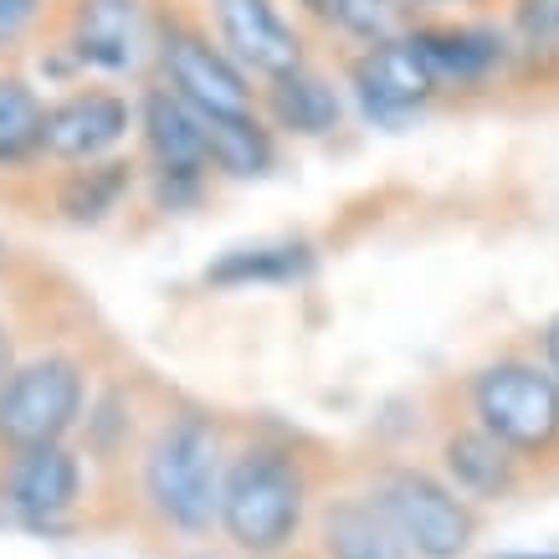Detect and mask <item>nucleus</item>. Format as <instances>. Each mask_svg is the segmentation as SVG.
<instances>
[{
    "instance_id": "7",
    "label": "nucleus",
    "mask_w": 559,
    "mask_h": 559,
    "mask_svg": "<svg viewBox=\"0 0 559 559\" xmlns=\"http://www.w3.org/2000/svg\"><path fill=\"white\" fill-rule=\"evenodd\" d=\"M154 57H159V83H170L201 114H252V108H262V87H252V72L221 41L186 26L180 16L154 21Z\"/></svg>"
},
{
    "instance_id": "19",
    "label": "nucleus",
    "mask_w": 559,
    "mask_h": 559,
    "mask_svg": "<svg viewBox=\"0 0 559 559\" xmlns=\"http://www.w3.org/2000/svg\"><path fill=\"white\" fill-rule=\"evenodd\" d=\"M134 186V165L108 154V159H93V165H72L57 186V211L72 221V226H98L123 205Z\"/></svg>"
},
{
    "instance_id": "15",
    "label": "nucleus",
    "mask_w": 559,
    "mask_h": 559,
    "mask_svg": "<svg viewBox=\"0 0 559 559\" xmlns=\"http://www.w3.org/2000/svg\"><path fill=\"white\" fill-rule=\"evenodd\" d=\"M437 457H441V477H447L467 503H503V498H513L519 483H524V462L513 457L492 431H483L473 416L441 437Z\"/></svg>"
},
{
    "instance_id": "17",
    "label": "nucleus",
    "mask_w": 559,
    "mask_h": 559,
    "mask_svg": "<svg viewBox=\"0 0 559 559\" xmlns=\"http://www.w3.org/2000/svg\"><path fill=\"white\" fill-rule=\"evenodd\" d=\"M319 267V257L308 241H247V247H226V252L201 272L205 288L221 293H247V288H298Z\"/></svg>"
},
{
    "instance_id": "9",
    "label": "nucleus",
    "mask_w": 559,
    "mask_h": 559,
    "mask_svg": "<svg viewBox=\"0 0 559 559\" xmlns=\"http://www.w3.org/2000/svg\"><path fill=\"white\" fill-rule=\"evenodd\" d=\"M411 41L421 47L441 93H483L519 68L513 32L488 21H416Z\"/></svg>"
},
{
    "instance_id": "24",
    "label": "nucleus",
    "mask_w": 559,
    "mask_h": 559,
    "mask_svg": "<svg viewBox=\"0 0 559 559\" xmlns=\"http://www.w3.org/2000/svg\"><path fill=\"white\" fill-rule=\"evenodd\" d=\"M539 359L549 365V374L559 380V313H555V319H544V329H539Z\"/></svg>"
},
{
    "instance_id": "11",
    "label": "nucleus",
    "mask_w": 559,
    "mask_h": 559,
    "mask_svg": "<svg viewBox=\"0 0 559 559\" xmlns=\"http://www.w3.org/2000/svg\"><path fill=\"white\" fill-rule=\"evenodd\" d=\"M211 21H216V41L257 83L308 68L304 36L288 21L283 0H211Z\"/></svg>"
},
{
    "instance_id": "2",
    "label": "nucleus",
    "mask_w": 559,
    "mask_h": 559,
    "mask_svg": "<svg viewBox=\"0 0 559 559\" xmlns=\"http://www.w3.org/2000/svg\"><path fill=\"white\" fill-rule=\"evenodd\" d=\"M313 473L288 441L231 447L221 483V539L241 559H288L313 528Z\"/></svg>"
},
{
    "instance_id": "3",
    "label": "nucleus",
    "mask_w": 559,
    "mask_h": 559,
    "mask_svg": "<svg viewBox=\"0 0 559 559\" xmlns=\"http://www.w3.org/2000/svg\"><path fill=\"white\" fill-rule=\"evenodd\" d=\"M467 416L534 467L559 452V380L534 355H498L467 380Z\"/></svg>"
},
{
    "instance_id": "5",
    "label": "nucleus",
    "mask_w": 559,
    "mask_h": 559,
    "mask_svg": "<svg viewBox=\"0 0 559 559\" xmlns=\"http://www.w3.org/2000/svg\"><path fill=\"white\" fill-rule=\"evenodd\" d=\"M87 411V370L72 355L21 359L0 385V452L57 447L78 431Z\"/></svg>"
},
{
    "instance_id": "21",
    "label": "nucleus",
    "mask_w": 559,
    "mask_h": 559,
    "mask_svg": "<svg viewBox=\"0 0 559 559\" xmlns=\"http://www.w3.org/2000/svg\"><path fill=\"white\" fill-rule=\"evenodd\" d=\"M323 21L359 47H374L390 36H406L416 26V5L411 0H329Z\"/></svg>"
},
{
    "instance_id": "25",
    "label": "nucleus",
    "mask_w": 559,
    "mask_h": 559,
    "mask_svg": "<svg viewBox=\"0 0 559 559\" xmlns=\"http://www.w3.org/2000/svg\"><path fill=\"white\" fill-rule=\"evenodd\" d=\"M11 370H16V340H11V323L0 319V385H5Z\"/></svg>"
},
{
    "instance_id": "12",
    "label": "nucleus",
    "mask_w": 559,
    "mask_h": 559,
    "mask_svg": "<svg viewBox=\"0 0 559 559\" xmlns=\"http://www.w3.org/2000/svg\"><path fill=\"white\" fill-rule=\"evenodd\" d=\"M0 503L26 524H57L83 503V462L68 441L0 452Z\"/></svg>"
},
{
    "instance_id": "26",
    "label": "nucleus",
    "mask_w": 559,
    "mask_h": 559,
    "mask_svg": "<svg viewBox=\"0 0 559 559\" xmlns=\"http://www.w3.org/2000/svg\"><path fill=\"white\" fill-rule=\"evenodd\" d=\"M416 11H447V5H473V0H411Z\"/></svg>"
},
{
    "instance_id": "22",
    "label": "nucleus",
    "mask_w": 559,
    "mask_h": 559,
    "mask_svg": "<svg viewBox=\"0 0 559 559\" xmlns=\"http://www.w3.org/2000/svg\"><path fill=\"white\" fill-rule=\"evenodd\" d=\"M509 32L519 41V62L559 57V0H509Z\"/></svg>"
},
{
    "instance_id": "4",
    "label": "nucleus",
    "mask_w": 559,
    "mask_h": 559,
    "mask_svg": "<svg viewBox=\"0 0 559 559\" xmlns=\"http://www.w3.org/2000/svg\"><path fill=\"white\" fill-rule=\"evenodd\" d=\"M370 498L390 513L416 559H467L477 544V509L431 467L390 462L370 477Z\"/></svg>"
},
{
    "instance_id": "8",
    "label": "nucleus",
    "mask_w": 559,
    "mask_h": 559,
    "mask_svg": "<svg viewBox=\"0 0 559 559\" xmlns=\"http://www.w3.org/2000/svg\"><path fill=\"white\" fill-rule=\"evenodd\" d=\"M349 93H355V108L365 114V123H374V129H406L416 114H426L441 98L437 78L426 68L421 47L411 41V32L359 47V57L349 62Z\"/></svg>"
},
{
    "instance_id": "18",
    "label": "nucleus",
    "mask_w": 559,
    "mask_h": 559,
    "mask_svg": "<svg viewBox=\"0 0 559 559\" xmlns=\"http://www.w3.org/2000/svg\"><path fill=\"white\" fill-rule=\"evenodd\" d=\"M205 119V154L221 180H262L277 165V129L252 114H201Z\"/></svg>"
},
{
    "instance_id": "1",
    "label": "nucleus",
    "mask_w": 559,
    "mask_h": 559,
    "mask_svg": "<svg viewBox=\"0 0 559 559\" xmlns=\"http://www.w3.org/2000/svg\"><path fill=\"white\" fill-rule=\"evenodd\" d=\"M231 441L216 416L180 411L139 452V503L165 539L205 544L221 534V483H226Z\"/></svg>"
},
{
    "instance_id": "10",
    "label": "nucleus",
    "mask_w": 559,
    "mask_h": 559,
    "mask_svg": "<svg viewBox=\"0 0 559 559\" xmlns=\"http://www.w3.org/2000/svg\"><path fill=\"white\" fill-rule=\"evenodd\" d=\"M129 129H139V103H129L114 87H78L47 108L41 154L57 165H93L119 150Z\"/></svg>"
},
{
    "instance_id": "14",
    "label": "nucleus",
    "mask_w": 559,
    "mask_h": 559,
    "mask_svg": "<svg viewBox=\"0 0 559 559\" xmlns=\"http://www.w3.org/2000/svg\"><path fill=\"white\" fill-rule=\"evenodd\" d=\"M313 549L319 559H416L370 488L323 498L313 513Z\"/></svg>"
},
{
    "instance_id": "13",
    "label": "nucleus",
    "mask_w": 559,
    "mask_h": 559,
    "mask_svg": "<svg viewBox=\"0 0 559 559\" xmlns=\"http://www.w3.org/2000/svg\"><path fill=\"white\" fill-rule=\"evenodd\" d=\"M154 47V26L139 0H72L68 11V51L83 72H134L139 57Z\"/></svg>"
},
{
    "instance_id": "23",
    "label": "nucleus",
    "mask_w": 559,
    "mask_h": 559,
    "mask_svg": "<svg viewBox=\"0 0 559 559\" xmlns=\"http://www.w3.org/2000/svg\"><path fill=\"white\" fill-rule=\"evenodd\" d=\"M41 16H47V0H0V51L21 47L41 26Z\"/></svg>"
},
{
    "instance_id": "6",
    "label": "nucleus",
    "mask_w": 559,
    "mask_h": 559,
    "mask_svg": "<svg viewBox=\"0 0 559 559\" xmlns=\"http://www.w3.org/2000/svg\"><path fill=\"white\" fill-rule=\"evenodd\" d=\"M139 144L150 159L154 205L159 211H190L205 195L211 154H205V119L195 103H186L170 83H154L139 93Z\"/></svg>"
},
{
    "instance_id": "20",
    "label": "nucleus",
    "mask_w": 559,
    "mask_h": 559,
    "mask_svg": "<svg viewBox=\"0 0 559 559\" xmlns=\"http://www.w3.org/2000/svg\"><path fill=\"white\" fill-rule=\"evenodd\" d=\"M47 108L26 78L0 72V170H21L41 159V139H47Z\"/></svg>"
},
{
    "instance_id": "27",
    "label": "nucleus",
    "mask_w": 559,
    "mask_h": 559,
    "mask_svg": "<svg viewBox=\"0 0 559 559\" xmlns=\"http://www.w3.org/2000/svg\"><path fill=\"white\" fill-rule=\"evenodd\" d=\"M293 5H304L308 16H319V21H323V11H329V0H293Z\"/></svg>"
},
{
    "instance_id": "16",
    "label": "nucleus",
    "mask_w": 559,
    "mask_h": 559,
    "mask_svg": "<svg viewBox=\"0 0 559 559\" xmlns=\"http://www.w3.org/2000/svg\"><path fill=\"white\" fill-rule=\"evenodd\" d=\"M262 119L277 134L293 139H329L344 123V93L323 72L298 68L262 83Z\"/></svg>"
}]
</instances>
